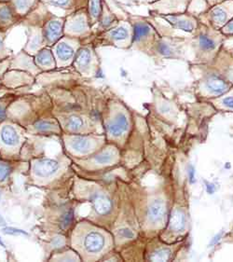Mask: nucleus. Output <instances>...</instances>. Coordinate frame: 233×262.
<instances>
[{
	"label": "nucleus",
	"instance_id": "obj_1",
	"mask_svg": "<svg viewBox=\"0 0 233 262\" xmlns=\"http://www.w3.org/2000/svg\"><path fill=\"white\" fill-rule=\"evenodd\" d=\"M204 70L200 82V92L211 97L225 94L232 89L233 82V57L223 48Z\"/></svg>",
	"mask_w": 233,
	"mask_h": 262
},
{
	"label": "nucleus",
	"instance_id": "obj_2",
	"mask_svg": "<svg viewBox=\"0 0 233 262\" xmlns=\"http://www.w3.org/2000/svg\"><path fill=\"white\" fill-rule=\"evenodd\" d=\"M225 36L220 30L200 22L190 38L196 58L200 62H212L222 50Z\"/></svg>",
	"mask_w": 233,
	"mask_h": 262
},
{
	"label": "nucleus",
	"instance_id": "obj_3",
	"mask_svg": "<svg viewBox=\"0 0 233 262\" xmlns=\"http://www.w3.org/2000/svg\"><path fill=\"white\" fill-rule=\"evenodd\" d=\"M127 18L132 24L134 38L132 48L150 54L154 44L160 36L146 17L127 14Z\"/></svg>",
	"mask_w": 233,
	"mask_h": 262
},
{
	"label": "nucleus",
	"instance_id": "obj_4",
	"mask_svg": "<svg viewBox=\"0 0 233 262\" xmlns=\"http://www.w3.org/2000/svg\"><path fill=\"white\" fill-rule=\"evenodd\" d=\"M134 28L129 19H120L116 26L102 34L92 36L89 42L94 45H108L120 48H132ZM85 43V42H84Z\"/></svg>",
	"mask_w": 233,
	"mask_h": 262
},
{
	"label": "nucleus",
	"instance_id": "obj_5",
	"mask_svg": "<svg viewBox=\"0 0 233 262\" xmlns=\"http://www.w3.org/2000/svg\"><path fill=\"white\" fill-rule=\"evenodd\" d=\"M64 36L80 38L84 42H89L94 36L92 26L90 24L89 15L86 8L76 10L64 16Z\"/></svg>",
	"mask_w": 233,
	"mask_h": 262
},
{
	"label": "nucleus",
	"instance_id": "obj_6",
	"mask_svg": "<svg viewBox=\"0 0 233 262\" xmlns=\"http://www.w3.org/2000/svg\"><path fill=\"white\" fill-rule=\"evenodd\" d=\"M200 22L221 30L233 18V0H225L197 17Z\"/></svg>",
	"mask_w": 233,
	"mask_h": 262
},
{
	"label": "nucleus",
	"instance_id": "obj_7",
	"mask_svg": "<svg viewBox=\"0 0 233 262\" xmlns=\"http://www.w3.org/2000/svg\"><path fill=\"white\" fill-rule=\"evenodd\" d=\"M190 45V38L160 36L150 54L164 59H176L183 54L184 48Z\"/></svg>",
	"mask_w": 233,
	"mask_h": 262
},
{
	"label": "nucleus",
	"instance_id": "obj_8",
	"mask_svg": "<svg viewBox=\"0 0 233 262\" xmlns=\"http://www.w3.org/2000/svg\"><path fill=\"white\" fill-rule=\"evenodd\" d=\"M82 44L83 40L80 38L64 36L60 40L50 47L54 56L56 66L62 68L74 62L76 56Z\"/></svg>",
	"mask_w": 233,
	"mask_h": 262
},
{
	"label": "nucleus",
	"instance_id": "obj_9",
	"mask_svg": "<svg viewBox=\"0 0 233 262\" xmlns=\"http://www.w3.org/2000/svg\"><path fill=\"white\" fill-rule=\"evenodd\" d=\"M157 16L162 20L174 28L180 34L190 38L192 34L195 32L196 28L199 24V20L197 17L193 16L188 12L179 14H167V15H152Z\"/></svg>",
	"mask_w": 233,
	"mask_h": 262
},
{
	"label": "nucleus",
	"instance_id": "obj_10",
	"mask_svg": "<svg viewBox=\"0 0 233 262\" xmlns=\"http://www.w3.org/2000/svg\"><path fill=\"white\" fill-rule=\"evenodd\" d=\"M64 16H57L50 12L43 24V34L47 47L54 46L64 36Z\"/></svg>",
	"mask_w": 233,
	"mask_h": 262
},
{
	"label": "nucleus",
	"instance_id": "obj_11",
	"mask_svg": "<svg viewBox=\"0 0 233 262\" xmlns=\"http://www.w3.org/2000/svg\"><path fill=\"white\" fill-rule=\"evenodd\" d=\"M190 0H158L148 5L150 15H167L186 12Z\"/></svg>",
	"mask_w": 233,
	"mask_h": 262
},
{
	"label": "nucleus",
	"instance_id": "obj_12",
	"mask_svg": "<svg viewBox=\"0 0 233 262\" xmlns=\"http://www.w3.org/2000/svg\"><path fill=\"white\" fill-rule=\"evenodd\" d=\"M76 68L83 74L89 73L96 62L94 45L92 42H85L78 50L74 60Z\"/></svg>",
	"mask_w": 233,
	"mask_h": 262
},
{
	"label": "nucleus",
	"instance_id": "obj_13",
	"mask_svg": "<svg viewBox=\"0 0 233 262\" xmlns=\"http://www.w3.org/2000/svg\"><path fill=\"white\" fill-rule=\"evenodd\" d=\"M28 42L24 48L29 56H36L40 50L47 47L44 34H43V26L42 24H28Z\"/></svg>",
	"mask_w": 233,
	"mask_h": 262
},
{
	"label": "nucleus",
	"instance_id": "obj_14",
	"mask_svg": "<svg viewBox=\"0 0 233 262\" xmlns=\"http://www.w3.org/2000/svg\"><path fill=\"white\" fill-rule=\"evenodd\" d=\"M82 246L88 254H99L106 248V239L104 235L98 230H88L83 235Z\"/></svg>",
	"mask_w": 233,
	"mask_h": 262
},
{
	"label": "nucleus",
	"instance_id": "obj_15",
	"mask_svg": "<svg viewBox=\"0 0 233 262\" xmlns=\"http://www.w3.org/2000/svg\"><path fill=\"white\" fill-rule=\"evenodd\" d=\"M22 18L20 17L10 1H0V30L3 32H8L12 28L21 24Z\"/></svg>",
	"mask_w": 233,
	"mask_h": 262
},
{
	"label": "nucleus",
	"instance_id": "obj_16",
	"mask_svg": "<svg viewBox=\"0 0 233 262\" xmlns=\"http://www.w3.org/2000/svg\"><path fill=\"white\" fill-rule=\"evenodd\" d=\"M118 21H120V18L111 10L106 1L104 0L102 14L99 18V21L97 22V24L92 28L94 36L110 30V28L116 26Z\"/></svg>",
	"mask_w": 233,
	"mask_h": 262
},
{
	"label": "nucleus",
	"instance_id": "obj_17",
	"mask_svg": "<svg viewBox=\"0 0 233 262\" xmlns=\"http://www.w3.org/2000/svg\"><path fill=\"white\" fill-rule=\"evenodd\" d=\"M128 118L124 112H118L108 126V132L114 138H120L128 130Z\"/></svg>",
	"mask_w": 233,
	"mask_h": 262
},
{
	"label": "nucleus",
	"instance_id": "obj_18",
	"mask_svg": "<svg viewBox=\"0 0 233 262\" xmlns=\"http://www.w3.org/2000/svg\"><path fill=\"white\" fill-rule=\"evenodd\" d=\"M59 169V164L52 159L38 160L34 162V172L40 178H48L52 176Z\"/></svg>",
	"mask_w": 233,
	"mask_h": 262
},
{
	"label": "nucleus",
	"instance_id": "obj_19",
	"mask_svg": "<svg viewBox=\"0 0 233 262\" xmlns=\"http://www.w3.org/2000/svg\"><path fill=\"white\" fill-rule=\"evenodd\" d=\"M34 62L38 68L42 69H52L56 66L54 56L50 47H45L40 50L34 57Z\"/></svg>",
	"mask_w": 233,
	"mask_h": 262
},
{
	"label": "nucleus",
	"instance_id": "obj_20",
	"mask_svg": "<svg viewBox=\"0 0 233 262\" xmlns=\"http://www.w3.org/2000/svg\"><path fill=\"white\" fill-rule=\"evenodd\" d=\"M92 202L98 214L106 216L110 214L112 210V202L108 197L103 194H94L92 197Z\"/></svg>",
	"mask_w": 233,
	"mask_h": 262
},
{
	"label": "nucleus",
	"instance_id": "obj_21",
	"mask_svg": "<svg viewBox=\"0 0 233 262\" xmlns=\"http://www.w3.org/2000/svg\"><path fill=\"white\" fill-rule=\"evenodd\" d=\"M164 214L165 206L162 200H155L151 202L148 210V218L150 222L157 224L164 220Z\"/></svg>",
	"mask_w": 233,
	"mask_h": 262
},
{
	"label": "nucleus",
	"instance_id": "obj_22",
	"mask_svg": "<svg viewBox=\"0 0 233 262\" xmlns=\"http://www.w3.org/2000/svg\"><path fill=\"white\" fill-rule=\"evenodd\" d=\"M104 0H87V12L89 15L90 24L94 28L99 21L103 10Z\"/></svg>",
	"mask_w": 233,
	"mask_h": 262
},
{
	"label": "nucleus",
	"instance_id": "obj_23",
	"mask_svg": "<svg viewBox=\"0 0 233 262\" xmlns=\"http://www.w3.org/2000/svg\"><path fill=\"white\" fill-rule=\"evenodd\" d=\"M38 1L40 0H10V2L16 14L24 18L36 6Z\"/></svg>",
	"mask_w": 233,
	"mask_h": 262
},
{
	"label": "nucleus",
	"instance_id": "obj_24",
	"mask_svg": "<svg viewBox=\"0 0 233 262\" xmlns=\"http://www.w3.org/2000/svg\"><path fill=\"white\" fill-rule=\"evenodd\" d=\"M47 6L58 8L66 12V15L78 10L76 0H40Z\"/></svg>",
	"mask_w": 233,
	"mask_h": 262
},
{
	"label": "nucleus",
	"instance_id": "obj_25",
	"mask_svg": "<svg viewBox=\"0 0 233 262\" xmlns=\"http://www.w3.org/2000/svg\"><path fill=\"white\" fill-rule=\"evenodd\" d=\"M0 138H1L2 142L8 146H14L17 145V143L19 141L17 132L10 125H6L1 129Z\"/></svg>",
	"mask_w": 233,
	"mask_h": 262
},
{
	"label": "nucleus",
	"instance_id": "obj_26",
	"mask_svg": "<svg viewBox=\"0 0 233 262\" xmlns=\"http://www.w3.org/2000/svg\"><path fill=\"white\" fill-rule=\"evenodd\" d=\"M71 148L76 152L86 153L89 152L92 148V141L88 138L84 136H75L70 141Z\"/></svg>",
	"mask_w": 233,
	"mask_h": 262
},
{
	"label": "nucleus",
	"instance_id": "obj_27",
	"mask_svg": "<svg viewBox=\"0 0 233 262\" xmlns=\"http://www.w3.org/2000/svg\"><path fill=\"white\" fill-rule=\"evenodd\" d=\"M186 224V220L185 214L180 210H176L172 214L170 221L172 230L174 232H183L185 230Z\"/></svg>",
	"mask_w": 233,
	"mask_h": 262
},
{
	"label": "nucleus",
	"instance_id": "obj_28",
	"mask_svg": "<svg viewBox=\"0 0 233 262\" xmlns=\"http://www.w3.org/2000/svg\"><path fill=\"white\" fill-rule=\"evenodd\" d=\"M209 8L206 0H190L186 12L198 17L200 14H204Z\"/></svg>",
	"mask_w": 233,
	"mask_h": 262
},
{
	"label": "nucleus",
	"instance_id": "obj_29",
	"mask_svg": "<svg viewBox=\"0 0 233 262\" xmlns=\"http://www.w3.org/2000/svg\"><path fill=\"white\" fill-rule=\"evenodd\" d=\"M170 256L171 251L169 249H158L151 255L150 260L153 262H166L170 258Z\"/></svg>",
	"mask_w": 233,
	"mask_h": 262
},
{
	"label": "nucleus",
	"instance_id": "obj_30",
	"mask_svg": "<svg viewBox=\"0 0 233 262\" xmlns=\"http://www.w3.org/2000/svg\"><path fill=\"white\" fill-rule=\"evenodd\" d=\"M96 164H108L114 160V152L106 150L98 154L96 158Z\"/></svg>",
	"mask_w": 233,
	"mask_h": 262
},
{
	"label": "nucleus",
	"instance_id": "obj_31",
	"mask_svg": "<svg viewBox=\"0 0 233 262\" xmlns=\"http://www.w3.org/2000/svg\"><path fill=\"white\" fill-rule=\"evenodd\" d=\"M83 125L82 118L78 116L73 115L68 118V127L70 130L72 131H78L80 130Z\"/></svg>",
	"mask_w": 233,
	"mask_h": 262
},
{
	"label": "nucleus",
	"instance_id": "obj_32",
	"mask_svg": "<svg viewBox=\"0 0 233 262\" xmlns=\"http://www.w3.org/2000/svg\"><path fill=\"white\" fill-rule=\"evenodd\" d=\"M36 129L40 132H48L54 130L56 124L50 120H40L34 125Z\"/></svg>",
	"mask_w": 233,
	"mask_h": 262
},
{
	"label": "nucleus",
	"instance_id": "obj_33",
	"mask_svg": "<svg viewBox=\"0 0 233 262\" xmlns=\"http://www.w3.org/2000/svg\"><path fill=\"white\" fill-rule=\"evenodd\" d=\"M220 104L226 108L233 110V94H230V92H226L225 94L220 96Z\"/></svg>",
	"mask_w": 233,
	"mask_h": 262
},
{
	"label": "nucleus",
	"instance_id": "obj_34",
	"mask_svg": "<svg viewBox=\"0 0 233 262\" xmlns=\"http://www.w3.org/2000/svg\"><path fill=\"white\" fill-rule=\"evenodd\" d=\"M7 34V32H3L0 30V59L7 57L8 54V50L5 45V40Z\"/></svg>",
	"mask_w": 233,
	"mask_h": 262
},
{
	"label": "nucleus",
	"instance_id": "obj_35",
	"mask_svg": "<svg viewBox=\"0 0 233 262\" xmlns=\"http://www.w3.org/2000/svg\"><path fill=\"white\" fill-rule=\"evenodd\" d=\"M222 48L233 57V36H225Z\"/></svg>",
	"mask_w": 233,
	"mask_h": 262
},
{
	"label": "nucleus",
	"instance_id": "obj_36",
	"mask_svg": "<svg viewBox=\"0 0 233 262\" xmlns=\"http://www.w3.org/2000/svg\"><path fill=\"white\" fill-rule=\"evenodd\" d=\"M10 172V167L7 164L0 162V181H4Z\"/></svg>",
	"mask_w": 233,
	"mask_h": 262
},
{
	"label": "nucleus",
	"instance_id": "obj_37",
	"mask_svg": "<svg viewBox=\"0 0 233 262\" xmlns=\"http://www.w3.org/2000/svg\"><path fill=\"white\" fill-rule=\"evenodd\" d=\"M73 220V212L72 211H68L66 214L62 216V220H61V227L62 228H66L68 227L69 225L71 224V222Z\"/></svg>",
	"mask_w": 233,
	"mask_h": 262
},
{
	"label": "nucleus",
	"instance_id": "obj_38",
	"mask_svg": "<svg viewBox=\"0 0 233 262\" xmlns=\"http://www.w3.org/2000/svg\"><path fill=\"white\" fill-rule=\"evenodd\" d=\"M221 33L225 36H233V18L226 24L223 28H221Z\"/></svg>",
	"mask_w": 233,
	"mask_h": 262
},
{
	"label": "nucleus",
	"instance_id": "obj_39",
	"mask_svg": "<svg viewBox=\"0 0 233 262\" xmlns=\"http://www.w3.org/2000/svg\"><path fill=\"white\" fill-rule=\"evenodd\" d=\"M118 234L120 237L125 238V239H132L134 237V234L130 230V228H122L118 230Z\"/></svg>",
	"mask_w": 233,
	"mask_h": 262
},
{
	"label": "nucleus",
	"instance_id": "obj_40",
	"mask_svg": "<svg viewBox=\"0 0 233 262\" xmlns=\"http://www.w3.org/2000/svg\"><path fill=\"white\" fill-rule=\"evenodd\" d=\"M3 232L7 234H12V235H28V234L22 230H18V228H5L3 230Z\"/></svg>",
	"mask_w": 233,
	"mask_h": 262
},
{
	"label": "nucleus",
	"instance_id": "obj_41",
	"mask_svg": "<svg viewBox=\"0 0 233 262\" xmlns=\"http://www.w3.org/2000/svg\"><path fill=\"white\" fill-rule=\"evenodd\" d=\"M134 4H136V5H150V4H153L155 2H157L158 0H130Z\"/></svg>",
	"mask_w": 233,
	"mask_h": 262
},
{
	"label": "nucleus",
	"instance_id": "obj_42",
	"mask_svg": "<svg viewBox=\"0 0 233 262\" xmlns=\"http://www.w3.org/2000/svg\"><path fill=\"white\" fill-rule=\"evenodd\" d=\"M188 178L190 183H194L195 182V170L193 168V166H190L188 169Z\"/></svg>",
	"mask_w": 233,
	"mask_h": 262
},
{
	"label": "nucleus",
	"instance_id": "obj_43",
	"mask_svg": "<svg viewBox=\"0 0 233 262\" xmlns=\"http://www.w3.org/2000/svg\"><path fill=\"white\" fill-rule=\"evenodd\" d=\"M62 244H64V240H62V238H61V237L55 238L54 242H52V244H54V248H60V246H62Z\"/></svg>",
	"mask_w": 233,
	"mask_h": 262
},
{
	"label": "nucleus",
	"instance_id": "obj_44",
	"mask_svg": "<svg viewBox=\"0 0 233 262\" xmlns=\"http://www.w3.org/2000/svg\"><path fill=\"white\" fill-rule=\"evenodd\" d=\"M206 1L207 2V4H208V7L210 8L212 6H214V5L218 4V3H221V2H223L225 0H206Z\"/></svg>",
	"mask_w": 233,
	"mask_h": 262
},
{
	"label": "nucleus",
	"instance_id": "obj_45",
	"mask_svg": "<svg viewBox=\"0 0 233 262\" xmlns=\"http://www.w3.org/2000/svg\"><path fill=\"white\" fill-rule=\"evenodd\" d=\"M206 190H207V192L209 194H214V192H216V186H214V184L208 183L207 186H206Z\"/></svg>",
	"mask_w": 233,
	"mask_h": 262
},
{
	"label": "nucleus",
	"instance_id": "obj_46",
	"mask_svg": "<svg viewBox=\"0 0 233 262\" xmlns=\"http://www.w3.org/2000/svg\"><path fill=\"white\" fill-rule=\"evenodd\" d=\"M171 104H164L160 106V110H162V112H164V113L169 112V111L171 110Z\"/></svg>",
	"mask_w": 233,
	"mask_h": 262
},
{
	"label": "nucleus",
	"instance_id": "obj_47",
	"mask_svg": "<svg viewBox=\"0 0 233 262\" xmlns=\"http://www.w3.org/2000/svg\"><path fill=\"white\" fill-rule=\"evenodd\" d=\"M76 3H78V8H86L87 6V0H76Z\"/></svg>",
	"mask_w": 233,
	"mask_h": 262
},
{
	"label": "nucleus",
	"instance_id": "obj_48",
	"mask_svg": "<svg viewBox=\"0 0 233 262\" xmlns=\"http://www.w3.org/2000/svg\"><path fill=\"white\" fill-rule=\"evenodd\" d=\"M222 234H223V232H220V234L216 235V236L214 238V240H212V242H211L210 246H214V244H216L218 242L220 241V238L222 237Z\"/></svg>",
	"mask_w": 233,
	"mask_h": 262
},
{
	"label": "nucleus",
	"instance_id": "obj_49",
	"mask_svg": "<svg viewBox=\"0 0 233 262\" xmlns=\"http://www.w3.org/2000/svg\"><path fill=\"white\" fill-rule=\"evenodd\" d=\"M5 117H6V110H5V108L2 106L0 104V120L4 118Z\"/></svg>",
	"mask_w": 233,
	"mask_h": 262
},
{
	"label": "nucleus",
	"instance_id": "obj_50",
	"mask_svg": "<svg viewBox=\"0 0 233 262\" xmlns=\"http://www.w3.org/2000/svg\"><path fill=\"white\" fill-rule=\"evenodd\" d=\"M5 225H6V221L4 220V218L0 216V227L5 226Z\"/></svg>",
	"mask_w": 233,
	"mask_h": 262
},
{
	"label": "nucleus",
	"instance_id": "obj_51",
	"mask_svg": "<svg viewBox=\"0 0 233 262\" xmlns=\"http://www.w3.org/2000/svg\"><path fill=\"white\" fill-rule=\"evenodd\" d=\"M0 246H3V248H5V244H4V242H3L1 241V240H0Z\"/></svg>",
	"mask_w": 233,
	"mask_h": 262
},
{
	"label": "nucleus",
	"instance_id": "obj_52",
	"mask_svg": "<svg viewBox=\"0 0 233 262\" xmlns=\"http://www.w3.org/2000/svg\"><path fill=\"white\" fill-rule=\"evenodd\" d=\"M0 1H2V2H8V1H10V0H0Z\"/></svg>",
	"mask_w": 233,
	"mask_h": 262
}]
</instances>
